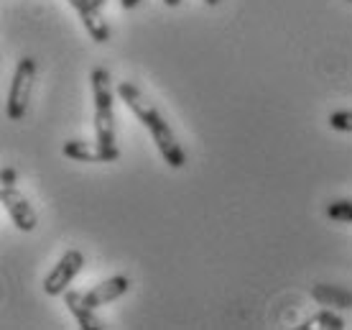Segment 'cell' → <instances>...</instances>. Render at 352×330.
I'll use <instances>...</instances> for the list:
<instances>
[{"label": "cell", "mask_w": 352, "mask_h": 330, "mask_svg": "<svg viewBox=\"0 0 352 330\" xmlns=\"http://www.w3.org/2000/svg\"><path fill=\"white\" fill-rule=\"evenodd\" d=\"M92 98H95V134L97 141L105 146H115V110H113V85L110 72L105 67H95L89 74Z\"/></svg>", "instance_id": "7a4b0ae2"}, {"label": "cell", "mask_w": 352, "mask_h": 330, "mask_svg": "<svg viewBox=\"0 0 352 330\" xmlns=\"http://www.w3.org/2000/svg\"><path fill=\"white\" fill-rule=\"evenodd\" d=\"M301 330H342L344 328V320L340 318V315H335L332 310H322V313L311 315V318H307V320L299 325Z\"/></svg>", "instance_id": "30bf717a"}, {"label": "cell", "mask_w": 352, "mask_h": 330, "mask_svg": "<svg viewBox=\"0 0 352 330\" xmlns=\"http://www.w3.org/2000/svg\"><path fill=\"white\" fill-rule=\"evenodd\" d=\"M204 3H207V6H212V8H214V6L220 3V0H204Z\"/></svg>", "instance_id": "e0dca14e"}, {"label": "cell", "mask_w": 352, "mask_h": 330, "mask_svg": "<svg viewBox=\"0 0 352 330\" xmlns=\"http://www.w3.org/2000/svg\"><path fill=\"white\" fill-rule=\"evenodd\" d=\"M64 305L69 307V313L80 322L82 330H105V322L97 318L95 307L87 302V297L82 292H64Z\"/></svg>", "instance_id": "52a82bcc"}, {"label": "cell", "mask_w": 352, "mask_h": 330, "mask_svg": "<svg viewBox=\"0 0 352 330\" xmlns=\"http://www.w3.org/2000/svg\"><path fill=\"white\" fill-rule=\"evenodd\" d=\"M311 295L319 305H329V307H340V310H350L352 307V295L344 289H337V287L317 285L311 289Z\"/></svg>", "instance_id": "9c48e42d"}, {"label": "cell", "mask_w": 352, "mask_h": 330, "mask_svg": "<svg viewBox=\"0 0 352 330\" xmlns=\"http://www.w3.org/2000/svg\"><path fill=\"white\" fill-rule=\"evenodd\" d=\"M329 125L335 131H344V134H352V110H337L329 116Z\"/></svg>", "instance_id": "7c38bea8"}, {"label": "cell", "mask_w": 352, "mask_h": 330, "mask_svg": "<svg viewBox=\"0 0 352 330\" xmlns=\"http://www.w3.org/2000/svg\"><path fill=\"white\" fill-rule=\"evenodd\" d=\"M34 82H36V59L34 56H23L16 67L13 82H10L8 105H6L8 121H23L26 118L31 92H34Z\"/></svg>", "instance_id": "3957f363"}, {"label": "cell", "mask_w": 352, "mask_h": 330, "mask_svg": "<svg viewBox=\"0 0 352 330\" xmlns=\"http://www.w3.org/2000/svg\"><path fill=\"white\" fill-rule=\"evenodd\" d=\"M92 3H95L97 8H105V6H107V0H92Z\"/></svg>", "instance_id": "2e32d148"}, {"label": "cell", "mask_w": 352, "mask_h": 330, "mask_svg": "<svg viewBox=\"0 0 352 330\" xmlns=\"http://www.w3.org/2000/svg\"><path fill=\"white\" fill-rule=\"evenodd\" d=\"M138 3H141V0H120V6H123L125 10L135 8V6H138Z\"/></svg>", "instance_id": "5bb4252c"}, {"label": "cell", "mask_w": 352, "mask_h": 330, "mask_svg": "<svg viewBox=\"0 0 352 330\" xmlns=\"http://www.w3.org/2000/svg\"><path fill=\"white\" fill-rule=\"evenodd\" d=\"M3 185H6V187H13V185H16V172L3 169Z\"/></svg>", "instance_id": "4fadbf2b"}, {"label": "cell", "mask_w": 352, "mask_h": 330, "mask_svg": "<svg viewBox=\"0 0 352 330\" xmlns=\"http://www.w3.org/2000/svg\"><path fill=\"white\" fill-rule=\"evenodd\" d=\"M347 3H352V0H347Z\"/></svg>", "instance_id": "ac0fdd59"}, {"label": "cell", "mask_w": 352, "mask_h": 330, "mask_svg": "<svg viewBox=\"0 0 352 330\" xmlns=\"http://www.w3.org/2000/svg\"><path fill=\"white\" fill-rule=\"evenodd\" d=\"M164 6H168V8H176V6H182V0H164Z\"/></svg>", "instance_id": "9a60e30c"}, {"label": "cell", "mask_w": 352, "mask_h": 330, "mask_svg": "<svg viewBox=\"0 0 352 330\" xmlns=\"http://www.w3.org/2000/svg\"><path fill=\"white\" fill-rule=\"evenodd\" d=\"M85 269V254L77 249L64 251V256L56 261V267L49 271V277L44 279V292L49 297H59L67 292V287L72 285V279Z\"/></svg>", "instance_id": "277c9868"}, {"label": "cell", "mask_w": 352, "mask_h": 330, "mask_svg": "<svg viewBox=\"0 0 352 330\" xmlns=\"http://www.w3.org/2000/svg\"><path fill=\"white\" fill-rule=\"evenodd\" d=\"M115 92H118V98L123 100L125 105L131 107L133 116L138 118V121L151 131L153 143H156L159 154L164 156V161H166L171 169H182L186 164V154H184V149L179 146V141H176V136H174V131H171V125L166 123V118L156 110V105H153L133 82L123 80L118 85Z\"/></svg>", "instance_id": "6da1fadb"}, {"label": "cell", "mask_w": 352, "mask_h": 330, "mask_svg": "<svg viewBox=\"0 0 352 330\" xmlns=\"http://www.w3.org/2000/svg\"><path fill=\"white\" fill-rule=\"evenodd\" d=\"M0 203H3V207L8 210L10 215V220L16 223L18 231H23V233H31L36 228V213H34V207H31V203H28L26 197H23V192H18L16 185L13 187H0Z\"/></svg>", "instance_id": "8992f818"}, {"label": "cell", "mask_w": 352, "mask_h": 330, "mask_svg": "<svg viewBox=\"0 0 352 330\" xmlns=\"http://www.w3.org/2000/svg\"><path fill=\"white\" fill-rule=\"evenodd\" d=\"M128 289H131V279L123 277V274H115V277L105 279L102 285H97L95 289H89L85 297H87V302L97 310V307H105V305H110L113 300L123 297Z\"/></svg>", "instance_id": "ba28073f"}, {"label": "cell", "mask_w": 352, "mask_h": 330, "mask_svg": "<svg viewBox=\"0 0 352 330\" xmlns=\"http://www.w3.org/2000/svg\"><path fill=\"white\" fill-rule=\"evenodd\" d=\"M327 215L340 223H352V200H340L335 205L327 207Z\"/></svg>", "instance_id": "8fae6325"}, {"label": "cell", "mask_w": 352, "mask_h": 330, "mask_svg": "<svg viewBox=\"0 0 352 330\" xmlns=\"http://www.w3.org/2000/svg\"><path fill=\"white\" fill-rule=\"evenodd\" d=\"M62 154L74 161H87V164H107V161L120 159L118 146H105L100 141H77V138L64 143Z\"/></svg>", "instance_id": "5b68a950"}]
</instances>
